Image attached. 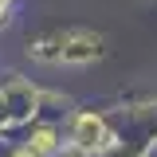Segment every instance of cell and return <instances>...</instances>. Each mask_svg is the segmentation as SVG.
<instances>
[{"instance_id":"cell-1","label":"cell","mask_w":157,"mask_h":157,"mask_svg":"<svg viewBox=\"0 0 157 157\" xmlns=\"http://www.w3.org/2000/svg\"><path fill=\"white\" fill-rule=\"evenodd\" d=\"M98 137H102V126H98L94 118H82V122H78V141H82V145H94Z\"/></svg>"},{"instance_id":"cell-2","label":"cell","mask_w":157,"mask_h":157,"mask_svg":"<svg viewBox=\"0 0 157 157\" xmlns=\"http://www.w3.org/2000/svg\"><path fill=\"white\" fill-rule=\"evenodd\" d=\"M20 157H36V153H20Z\"/></svg>"}]
</instances>
